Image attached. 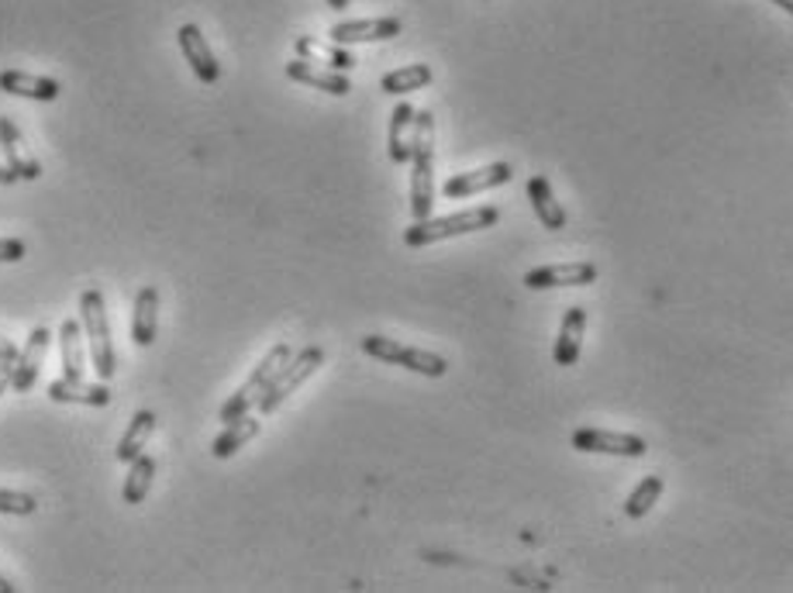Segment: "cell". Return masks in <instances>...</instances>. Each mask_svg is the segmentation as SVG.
<instances>
[{
	"mask_svg": "<svg viewBox=\"0 0 793 593\" xmlns=\"http://www.w3.org/2000/svg\"><path fill=\"white\" fill-rule=\"evenodd\" d=\"M49 397L56 404H83V408H107L111 404V390L101 384H87V379H73V376H63V379H53L49 384Z\"/></svg>",
	"mask_w": 793,
	"mask_h": 593,
	"instance_id": "14",
	"label": "cell"
},
{
	"mask_svg": "<svg viewBox=\"0 0 793 593\" xmlns=\"http://www.w3.org/2000/svg\"><path fill=\"white\" fill-rule=\"evenodd\" d=\"M21 176L14 173V166H11V156H8V149H4V141H0V183L4 186H11V183H18Z\"/></svg>",
	"mask_w": 793,
	"mask_h": 593,
	"instance_id": "30",
	"label": "cell"
},
{
	"mask_svg": "<svg viewBox=\"0 0 793 593\" xmlns=\"http://www.w3.org/2000/svg\"><path fill=\"white\" fill-rule=\"evenodd\" d=\"M294 49H297L301 59L328 66V69H339V73H349V69L355 66V56L345 49V45H339V42H318V38H310V35H301Z\"/></svg>",
	"mask_w": 793,
	"mask_h": 593,
	"instance_id": "20",
	"label": "cell"
},
{
	"mask_svg": "<svg viewBox=\"0 0 793 593\" xmlns=\"http://www.w3.org/2000/svg\"><path fill=\"white\" fill-rule=\"evenodd\" d=\"M328 8H331V11H345L349 0H328Z\"/></svg>",
	"mask_w": 793,
	"mask_h": 593,
	"instance_id": "34",
	"label": "cell"
},
{
	"mask_svg": "<svg viewBox=\"0 0 793 593\" xmlns=\"http://www.w3.org/2000/svg\"><path fill=\"white\" fill-rule=\"evenodd\" d=\"M415 107L400 101L390 114V141H387V149H390V162L397 166H407L411 162V152H415Z\"/></svg>",
	"mask_w": 793,
	"mask_h": 593,
	"instance_id": "19",
	"label": "cell"
},
{
	"mask_svg": "<svg viewBox=\"0 0 793 593\" xmlns=\"http://www.w3.org/2000/svg\"><path fill=\"white\" fill-rule=\"evenodd\" d=\"M156 414L152 411H135V418L128 421V432L122 435V442H117V459L122 463H132L138 459L141 453H146V445L156 432Z\"/></svg>",
	"mask_w": 793,
	"mask_h": 593,
	"instance_id": "24",
	"label": "cell"
},
{
	"mask_svg": "<svg viewBox=\"0 0 793 593\" xmlns=\"http://www.w3.org/2000/svg\"><path fill=\"white\" fill-rule=\"evenodd\" d=\"M0 90L11 93V98H29V101H56L59 98L56 80L25 73V69H4V73H0Z\"/></svg>",
	"mask_w": 793,
	"mask_h": 593,
	"instance_id": "16",
	"label": "cell"
},
{
	"mask_svg": "<svg viewBox=\"0 0 793 593\" xmlns=\"http://www.w3.org/2000/svg\"><path fill=\"white\" fill-rule=\"evenodd\" d=\"M593 280H597V266L593 263H552V266H539L532 273H524V287L528 290L590 287Z\"/></svg>",
	"mask_w": 793,
	"mask_h": 593,
	"instance_id": "9",
	"label": "cell"
},
{
	"mask_svg": "<svg viewBox=\"0 0 793 593\" xmlns=\"http://www.w3.org/2000/svg\"><path fill=\"white\" fill-rule=\"evenodd\" d=\"M363 352L373 355V360H379V363L404 366V369L421 373V376H431V379H439V376L449 373V363L442 360V355L424 352V349H411V345H404V342H397V339L366 335V339H363Z\"/></svg>",
	"mask_w": 793,
	"mask_h": 593,
	"instance_id": "6",
	"label": "cell"
},
{
	"mask_svg": "<svg viewBox=\"0 0 793 593\" xmlns=\"http://www.w3.org/2000/svg\"><path fill=\"white\" fill-rule=\"evenodd\" d=\"M584 331H587V311L584 307H566L563 324H559V339H556V366H573L576 360H580Z\"/></svg>",
	"mask_w": 793,
	"mask_h": 593,
	"instance_id": "21",
	"label": "cell"
},
{
	"mask_svg": "<svg viewBox=\"0 0 793 593\" xmlns=\"http://www.w3.org/2000/svg\"><path fill=\"white\" fill-rule=\"evenodd\" d=\"M38 511V501L32 493L21 490H0V514H14V517H29Z\"/></svg>",
	"mask_w": 793,
	"mask_h": 593,
	"instance_id": "28",
	"label": "cell"
},
{
	"mask_svg": "<svg viewBox=\"0 0 793 593\" xmlns=\"http://www.w3.org/2000/svg\"><path fill=\"white\" fill-rule=\"evenodd\" d=\"M528 201H532L535 215H539V221H542L545 228H552V231H563V228H566V210H563V204L556 201V194H552V183H548L542 173L528 180Z\"/></svg>",
	"mask_w": 793,
	"mask_h": 593,
	"instance_id": "23",
	"label": "cell"
},
{
	"mask_svg": "<svg viewBox=\"0 0 793 593\" xmlns=\"http://www.w3.org/2000/svg\"><path fill=\"white\" fill-rule=\"evenodd\" d=\"M49 345H53V331L45 328V324H38V328L32 331V335H29L25 349H21L18 363H14L11 387H14L18 394H29V390L35 387L38 369H42V360H45V352H49Z\"/></svg>",
	"mask_w": 793,
	"mask_h": 593,
	"instance_id": "10",
	"label": "cell"
},
{
	"mask_svg": "<svg viewBox=\"0 0 793 593\" xmlns=\"http://www.w3.org/2000/svg\"><path fill=\"white\" fill-rule=\"evenodd\" d=\"M159 331V294L156 287H141L135 294V315H132V342L138 349H149Z\"/></svg>",
	"mask_w": 793,
	"mask_h": 593,
	"instance_id": "18",
	"label": "cell"
},
{
	"mask_svg": "<svg viewBox=\"0 0 793 593\" xmlns=\"http://www.w3.org/2000/svg\"><path fill=\"white\" fill-rule=\"evenodd\" d=\"M18 355H21V349L11 339L0 335V363H18Z\"/></svg>",
	"mask_w": 793,
	"mask_h": 593,
	"instance_id": "31",
	"label": "cell"
},
{
	"mask_svg": "<svg viewBox=\"0 0 793 593\" xmlns=\"http://www.w3.org/2000/svg\"><path fill=\"white\" fill-rule=\"evenodd\" d=\"M59 352H63V376L83 379L87 355H90L83 321H73V318H66V321H63V328H59Z\"/></svg>",
	"mask_w": 793,
	"mask_h": 593,
	"instance_id": "15",
	"label": "cell"
},
{
	"mask_svg": "<svg viewBox=\"0 0 793 593\" xmlns=\"http://www.w3.org/2000/svg\"><path fill=\"white\" fill-rule=\"evenodd\" d=\"M321 363H325V349H318V345H307V349H301L297 355H291V360L280 366V373L273 376V384L267 387V394L259 397V404H256L259 414L280 411L283 400L291 397L294 390H301L307 379L321 369Z\"/></svg>",
	"mask_w": 793,
	"mask_h": 593,
	"instance_id": "4",
	"label": "cell"
},
{
	"mask_svg": "<svg viewBox=\"0 0 793 593\" xmlns=\"http://www.w3.org/2000/svg\"><path fill=\"white\" fill-rule=\"evenodd\" d=\"M573 448H580V453H600V456H624V459H642L648 453L645 438L628 432H604V429H580L573 435Z\"/></svg>",
	"mask_w": 793,
	"mask_h": 593,
	"instance_id": "7",
	"label": "cell"
},
{
	"mask_svg": "<svg viewBox=\"0 0 793 593\" xmlns=\"http://www.w3.org/2000/svg\"><path fill=\"white\" fill-rule=\"evenodd\" d=\"M497 221H500V210L490 207V204L469 207V210H460V215H445V218H424V221H415L411 228L404 231V246L424 249V246H435V242H445V239H460V235H469V231L494 228Z\"/></svg>",
	"mask_w": 793,
	"mask_h": 593,
	"instance_id": "2",
	"label": "cell"
},
{
	"mask_svg": "<svg viewBox=\"0 0 793 593\" xmlns=\"http://www.w3.org/2000/svg\"><path fill=\"white\" fill-rule=\"evenodd\" d=\"M291 345H286V342H280V345H273L267 355H262V363L252 369V376L246 379V384L242 387H238L228 400H225V404H222V411H218V421H235V418H242V414H249V408H256L259 404V397L262 394H267V387L273 384V376L280 373V366L286 363V360H291Z\"/></svg>",
	"mask_w": 793,
	"mask_h": 593,
	"instance_id": "5",
	"label": "cell"
},
{
	"mask_svg": "<svg viewBox=\"0 0 793 593\" xmlns=\"http://www.w3.org/2000/svg\"><path fill=\"white\" fill-rule=\"evenodd\" d=\"M80 321L87 331V349H90V366L98 373V379H107L117 373V355L111 342V321H107V304L98 287H90L80 294Z\"/></svg>",
	"mask_w": 793,
	"mask_h": 593,
	"instance_id": "3",
	"label": "cell"
},
{
	"mask_svg": "<svg viewBox=\"0 0 793 593\" xmlns=\"http://www.w3.org/2000/svg\"><path fill=\"white\" fill-rule=\"evenodd\" d=\"M286 77H291L294 83L325 90V93H331V98H345V93L352 90L349 73H339V69H328V66H318V62H307L301 56L286 62Z\"/></svg>",
	"mask_w": 793,
	"mask_h": 593,
	"instance_id": "13",
	"label": "cell"
},
{
	"mask_svg": "<svg viewBox=\"0 0 793 593\" xmlns=\"http://www.w3.org/2000/svg\"><path fill=\"white\" fill-rule=\"evenodd\" d=\"M514 176V170L508 162H490L484 170H473V173H455L452 180L442 183V194L449 201H463V197H476V194H487L494 186H503Z\"/></svg>",
	"mask_w": 793,
	"mask_h": 593,
	"instance_id": "8",
	"label": "cell"
},
{
	"mask_svg": "<svg viewBox=\"0 0 793 593\" xmlns=\"http://www.w3.org/2000/svg\"><path fill=\"white\" fill-rule=\"evenodd\" d=\"M659 497H662V477H645V480L632 490L628 504H624V514H628V517H645L648 511L656 508Z\"/></svg>",
	"mask_w": 793,
	"mask_h": 593,
	"instance_id": "27",
	"label": "cell"
},
{
	"mask_svg": "<svg viewBox=\"0 0 793 593\" xmlns=\"http://www.w3.org/2000/svg\"><path fill=\"white\" fill-rule=\"evenodd\" d=\"M152 477H156V459L152 456L141 453L138 459H132L128 463V480H125V490H122L125 504H141V501H146L149 490H152Z\"/></svg>",
	"mask_w": 793,
	"mask_h": 593,
	"instance_id": "26",
	"label": "cell"
},
{
	"mask_svg": "<svg viewBox=\"0 0 793 593\" xmlns=\"http://www.w3.org/2000/svg\"><path fill=\"white\" fill-rule=\"evenodd\" d=\"M773 4H777V8H783L786 14H793V0H773Z\"/></svg>",
	"mask_w": 793,
	"mask_h": 593,
	"instance_id": "35",
	"label": "cell"
},
{
	"mask_svg": "<svg viewBox=\"0 0 793 593\" xmlns=\"http://www.w3.org/2000/svg\"><path fill=\"white\" fill-rule=\"evenodd\" d=\"M431 83V66L424 62H411V66H400L394 69V73H387L379 80V90L383 93H394V98H404V93H411V90H421Z\"/></svg>",
	"mask_w": 793,
	"mask_h": 593,
	"instance_id": "25",
	"label": "cell"
},
{
	"mask_svg": "<svg viewBox=\"0 0 793 593\" xmlns=\"http://www.w3.org/2000/svg\"><path fill=\"white\" fill-rule=\"evenodd\" d=\"M404 32L400 18H363V21H339L328 35L339 45H355V42H387Z\"/></svg>",
	"mask_w": 793,
	"mask_h": 593,
	"instance_id": "11",
	"label": "cell"
},
{
	"mask_svg": "<svg viewBox=\"0 0 793 593\" xmlns=\"http://www.w3.org/2000/svg\"><path fill=\"white\" fill-rule=\"evenodd\" d=\"M25 242L21 239H0V263H21L25 259Z\"/></svg>",
	"mask_w": 793,
	"mask_h": 593,
	"instance_id": "29",
	"label": "cell"
},
{
	"mask_svg": "<svg viewBox=\"0 0 793 593\" xmlns=\"http://www.w3.org/2000/svg\"><path fill=\"white\" fill-rule=\"evenodd\" d=\"M435 207V117L415 114V152H411V218L424 221Z\"/></svg>",
	"mask_w": 793,
	"mask_h": 593,
	"instance_id": "1",
	"label": "cell"
},
{
	"mask_svg": "<svg viewBox=\"0 0 793 593\" xmlns=\"http://www.w3.org/2000/svg\"><path fill=\"white\" fill-rule=\"evenodd\" d=\"M177 42H180V49H183V59L190 62V69H194V77H197L201 83H218L222 66H218V59H214L204 32H201L197 25H180Z\"/></svg>",
	"mask_w": 793,
	"mask_h": 593,
	"instance_id": "12",
	"label": "cell"
},
{
	"mask_svg": "<svg viewBox=\"0 0 793 593\" xmlns=\"http://www.w3.org/2000/svg\"><path fill=\"white\" fill-rule=\"evenodd\" d=\"M11 376H14V363H0V394L11 387Z\"/></svg>",
	"mask_w": 793,
	"mask_h": 593,
	"instance_id": "32",
	"label": "cell"
},
{
	"mask_svg": "<svg viewBox=\"0 0 793 593\" xmlns=\"http://www.w3.org/2000/svg\"><path fill=\"white\" fill-rule=\"evenodd\" d=\"M259 432H262V421H259V418H252V414L235 418V421L225 424V432L211 442V456H214V459H231L238 448H246Z\"/></svg>",
	"mask_w": 793,
	"mask_h": 593,
	"instance_id": "22",
	"label": "cell"
},
{
	"mask_svg": "<svg viewBox=\"0 0 793 593\" xmlns=\"http://www.w3.org/2000/svg\"><path fill=\"white\" fill-rule=\"evenodd\" d=\"M14 590H18V586H14L4 573H0V593H14Z\"/></svg>",
	"mask_w": 793,
	"mask_h": 593,
	"instance_id": "33",
	"label": "cell"
},
{
	"mask_svg": "<svg viewBox=\"0 0 793 593\" xmlns=\"http://www.w3.org/2000/svg\"><path fill=\"white\" fill-rule=\"evenodd\" d=\"M0 141H4V149H8V156H11L14 173H18L21 180H38V176H42L38 159L32 156L25 135L18 132V125L11 122L8 114H0Z\"/></svg>",
	"mask_w": 793,
	"mask_h": 593,
	"instance_id": "17",
	"label": "cell"
}]
</instances>
